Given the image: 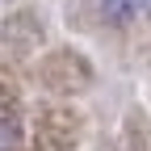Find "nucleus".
I'll use <instances>...</instances> for the list:
<instances>
[{
    "label": "nucleus",
    "instance_id": "nucleus-1",
    "mask_svg": "<svg viewBox=\"0 0 151 151\" xmlns=\"http://www.w3.org/2000/svg\"><path fill=\"white\" fill-rule=\"evenodd\" d=\"M139 9H143V0H97V17L105 25H130Z\"/></svg>",
    "mask_w": 151,
    "mask_h": 151
},
{
    "label": "nucleus",
    "instance_id": "nucleus-2",
    "mask_svg": "<svg viewBox=\"0 0 151 151\" xmlns=\"http://www.w3.org/2000/svg\"><path fill=\"white\" fill-rule=\"evenodd\" d=\"M17 139H21V130H17V122L0 113V151H17Z\"/></svg>",
    "mask_w": 151,
    "mask_h": 151
},
{
    "label": "nucleus",
    "instance_id": "nucleus-3",
    "mask_svg": "<svg viewBox=\"0 0 151 151\" xmlns=\"http://www.w3.org/2000/svg\"><path fill=\"white\" fill-rule=\"evenodd\" d=\"M143 13H147V17H151V0H143Z\"/></svg>",
    "mask_w": 151,
    "mask_h": 151
}]
</instances>
